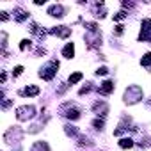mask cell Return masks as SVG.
<instances>
[{"label":"cell","instance_id":"1","mask_svg":"<svg viewBox=\"0 0 151 151\" xmlns=\"http://www.w3.org/2000/svg\"><path fill=\"white\" fill-rule=\"evenodd\" d=\"M124 103H128V105H133V103H137V101H140L142 98H144V93H142V87H139V86H130L126 91H124Z\"/></svg>","mask_w":151,"mask_h":151},{"label":"cell","instance_id":"2","mask_svg":"<svg viewBox=\"0 0 151 151\" xmlns=\"http://www.w3.org/2000/svg\"><path fill=\"white\" fill-rule=\"evenodd\" d=\"M59 114L64 116V117H68V119H71V121H75V119L80 117V109L75 105V103H71V101H66L64 105H60Z\"/></svg>","mask_w":151,"mask_h":151},{"label":"cell","instance_id":"3","mask_svg":"<svg viewBox=\"0 0 151 151\" xmlns=\"http://www.w3.org/2000/svg\"><path fill=\"white\" fill-rule=\"evenodd\" d=\"M57 69H59V60H50L46 66H43V68H41L39 77H41L43 80H52V78L55 77Z\"/></svg>","mask_w":151,"mask_h":151},{"label":"cell","instance_id":"4","mask_svg":"<svg viewBox=\"0 0 151 151\" xmlns=\"http://www.w3.org/2000/svg\"><path fill=\"white\" fill-rule=\"evenodd\" d=\"M36 116V109L32 105H23V107H18L16 109V117L18 121H29Z\"/></svg>","mask_w":151,"mask_h":151},{"label":"cell","instance_id":"5","mask_svg":"<svg viewBox=\"0 0 151 151\" xmlns=\"http://www.w3.org/2000/svg\"><path fill=\"white\" fill-rule=\"evenodd\" d=\"M139 41H149L151 43V20L144 18L142 20V29L139 34Z\"/></svg>","mask_w":151,"mask_h":151},{"label":"cell","instance_id":"6","mask_svg":"<svg viewBox=\"0 0 151 151\" xmlns=\"http://www.w3.org/2000/svg\"><path fill=\"white\" fill-rule=\"evenodd\" d=\"M86 43L89 48H94L101 43V34L100 32H87L86 34Z\"/></svg>","mask_w":151,"mask_h":151},{"label":"cell","instance_id":"7","mask_svg":"<svg viewBox=\"0 0 151 151\" xmlns=\"http://www.w3.org/2000/svg\"><path fill=\"white\" fill-rule=\"evenodd\" d=\"M64 13H66V9H64V6H60V4H55V6H50V7H48V14L53 16V18H62Z\"/></svg>","mask_w":151,"mask_h":151},{"label":"cell","instance_id":"8","mask_svg":"<svg viewBox=\"0 0 151 151\" xmlns=\"http://www.w3.org/2000/svg\"><path fill=\"white\" fill-rule=\"evenodd\" d=\"M93 110H94V114L105 117V116L109 114V105H107L105 101H96V103L93 105Z\"/></svg>","mask_w":151,"mask_h":151},{"label":"cell","instance_id":"9","mask_svg":"<svg viewBox=\"0 0 151 151\" xmlns=\"http://www.w3.org/2000/svg\"><path fill=\"white\" fill-rule=\"evenodd\" d=\"M48 32H50V34H53V36H59V37H68V36L71 34V29H68V27L60 25V27H53V29H50Z\"/></svg>","mask_w":151,"mask_h":151},{"label":"cell","instance_id":"10","mask_svg":"<svg viewBox=\"0 0 151 151\" xmlns=\"http://www.w3.org/2000/svg\"><path fill=\"white\" fill-rule=\"evenodd\" d=\"M114 91V82H110V80H107V82H103L100 87H98V93L100 94H103V96H107V94H110Z\"/></svg>","mask_w":151,"mask_h":151},{"label":"cell","instance_id":"11","mask_svg":"<svg viewBox=\"0 0 151 151\" xmlns=\"http://www.w3.org/2000/svg\"><path fill=\"white\" fill-rule=\"evenodd\" d=\"M22 96H37L39 94V87L37 86H27L23 91H20Z\"/></svg>","mask_w":151,"mask_h":151},{"label":"cell","instance_id":"12","mask_svg":"<svg viewBox=\"0 0 151 151\" xmlns=\"http://www.w3.org/2000/svg\"><path fill=\"white\" fill-rule=\"evenodd\" d=\"M13 14H14V20H16V22H20V23H22V22H25V20L29 18V13H27V11H23L22 7H16Z\"/></svg>","mask_w":151,"mask_h":151},{"label":"cell","instance_id":"13","mask_svg":"<svg viewBox=\"0 0 151 151\" xmlns=\"http://www.w3.org/2000/svg\"><path fill=\"white\" fill-rule=\"evenodd\" d=\"M62 55H64L66 59H71V57L75 55V45H73V43H68V45L62 48Z\"/></svg>","mask_w":151,"mask_h":151},{"label":"cell","instance_id":"14","mask_svg":"<svg viewBox=\"0 0 151 151\" xmlns=\"http://www.w3.org/2000/svg\"><path fill=\"white\" fill-rule=\"evenodd\" d=\"M30 32H32V34H36L39 39H43V37L46 36V32H45V30H41V27H39L37 23H30Z\"/></svg>","mask_w":151,"mask_h":151},{"label":"cell","instance_id":"15","mask_svg":"<svg viewBox=\"0 0 151 151\" xmlns=\"http://www.w3.org/2000/svg\"><path fill=\"white\" fill-rule=\"evenodd\" d=\"M32 151H50V147H48V144H46V142L37 140V142L32 146Z\"/></svg>","mask_w":151,"mask_h":151},{"label":"cell","instance_id":"16","mask_svg":"<svg viewBox=\"0 0 151 151\" xmlns=\"http://www.w3.org/2000/svg\"><path fill=\"white\" fill-rule=\"evenodd\" d=\"M64 130H66V133H68L69 137H80L78 130L75 128V126H71V124H66V126H64Z\"/></svg>","mask_w":151,"mask_h":151},{"label":"cell","instance_id":"17","mask_svg":"<svg viewBox=\"0 0 151 151\" xmlns=\"http://www.w3.org/2000/svg\"><path fill=\"white\" fill-rule=\"evenodd\" d=\"M119 147H123V149H130V147H133V140L132 139H121L119 140Z\"/></svg>","mask_w":151,"mask_h":151},{"label":"cell","instance_id":"18","mask_svg":"<svg viewBox=\"0 0 151 151\" xmlns=\"http://www.w3.org/2000/svg\"><path fill=\"white\" fill-rule=\"evenodd\" d=\"M140 64H142V66H151V52H147V53H144V55H142Z\"/></svg>","mask_w":151,"mask_h":151},{"label":"cell","instance_id":"19","mask_svg":"<svg viewBox=\"0 0 151 151\" xmlns=\"http://www.w3.org/2000/svg\"><path fill=\"white\" fill-rule=\"evenodd\" d=\"M82 80V73H73L71 77H69V84H77Z\"/></svg>","mask_w":151,"mask_h":151},{"label":"cell","instance_id":"20","mask_svg":"<svg viewBox=\"0 0 151 151\" xmlns=\"http://www.w3.org/2000/svg\"><path fill=\"white\" fill-rule=\"evenodd\" d=\"M84 27L87 29V32H98V25L96 23H84Z\"/></svg>","mask_w":151,"mask_h":151},{"label":"cell","instance_id":"21","mask_svg":"<svg viewBox=\"0 0 151 151\" xmlns=\"http://www.w3.org/2000/svg\"><path fill=\"white\" fill-rule=\"evenodd\" d=\"M126 18V11H119L117 14H114V20L116 22H121V20H124Z\"/></svg>","mask_w":151,"mask_h":151},{"label":"cell","instance_id":"22","mask_svg":"<svg viewBox=\"0 0 151 151\" xmlns=\"http://www.w3.org/2000/svg\"><path fill=\"white\" fill-rule=\"evenodd\" d=\"M93 126H94L96 130H103V119H94V121H93Z\"/></svg>","mask_w":151,"mask_h":151},{"label":"cell","instance_id":"23","mask_svg":"<svg viewBox=\"0 0 151 151\" xmlns=\"http://www.w3.org/2000/svg\"><path fill=\"white\" fill-rule=\"evenodd\" d=\"M91 142H89V139L87 137H84V135H80L78 137V146H89Z\"/></svg>","mask_w":151,"mask_h":151},{"label":"cell","instance_id":"24","mask_svg":"<svg viewBox=\"0 0 151 151\" xmlns=\"http://www.w3.org/2000/svg\"><path fill=\"white\" fill-rule=\"evenodd\" d=\"M22 73H23V66H16V68L13 69V75H14V77H20Z\"/></svg>","mask_w":151,"mask_h":151},{"label":"cell","instance_id":"25","mask_svg":"<svg viewBox=\"0 0 151 151\" xmlns=\"http://www.w3.org/2000/svg\"><path fill=\"white\" fill-rule=\"evenodd\" d=\"M27 46L30 48V41H29V39H23V41L20 43V50H27Z\"/></svg>","mask_w":151,"mask_h":151},{"label":"cell","instance_id":"26","mask_svg":"<svg viewBox=\"0 0 151 151\" xmlns=\"http://www.w3.org/2000/svg\"><path fill=\"white\" fill-rule=\"evenodd\" d=\"M11 105H13V101H11V100H6V98L2 100V109H4V110H7Z\"/></svg>","mask_w":151,"mask_h":151},{"label":"cell","instance_id":"27","mask_svg":"<svg viewBox=\"0 0 151 151\" xmlns=\"http://www.w3.org/2000/svg\"><path fill=\"white\" fill-rule=\"evenodd\" d=\"M107 73H109V69H107L105 66H101V68L96 69V75H107Z\"/></svg>","mask_w":151,"mask_h":151},{"label":"cell","instance_id":"28","mask_svg":"<svg viewBox=\"0 0 151 151\" xmlns=\"http://www.w3.org/2000/svg\"><path fill=\"white\" fill-rule=\"evenodd\" d=\"M89 91H91V84H87V86H86V87H82V89H80V93H78V94H80V96H82V94H87V93H89Z\"/></svg>","mask_w":151,"mask_h":151},{"label":"cell","instance_id":"29","mask_svg":"<svg viewBox=\"0 0 151 151\" xmlns=\"http://www.w3.org/2000/svg\"><path fill=\"white\" fill-rule=\"evenodd\" d=\"M124 32V27L123 25H116V34H123Z\"/></svg>","mask_w":151,"mask_h":151},{"label":"cell","instance_id":"30","mask_svg":"<svg viewBox=\"0 0 151 151\" xmlns=\"http://www.w3.org/2000/svg\"><path fill=\"white\" fill-rule=\"evenodd\" d=\"M6 78H7V77H6V73H2V77H0V82L4 84V82H6Z\"/></svg>","mask_w":151,"mask_h":151},{"label":"cell","instance_id":"31","mask_svg":"<svg viewBox=\"0 0 151 151\" xmlns=\"http://www.w3.org/2000/svg\"><path fill=\"white\" fill-rule=\"evenodd\" d=\"M7 18H9V16H7V13H2V22H6Z\"/></svg>","mask_w":151,"mask_h":151}]
</instances>
